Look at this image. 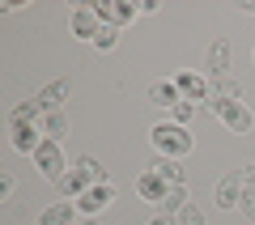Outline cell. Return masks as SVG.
<instances>
[{"label": "cell", "instance_id": "obj_21", "mask_svg": "<svg viewBox=\"0 0 255 225\" xmlns=\"http://www.w3.org/2000/svg\"><path fill=\"white\" fill-rule=\"evenodd\" d=\"M196 115H200V107H196V102H187V98H183L179 107L170 111V119H174V123H183V127H187V123H191Z\"/></svg>", "mask_w": 255, "mask_h": 225}, {"label": "cell", "instance_id": "obj_14", "mask_svg": "<svg viewBox=\"0 0 255 225\" xmlns=\"http://www.w3.org/2000/svg\"><path fill=\"white\" fill-rule=\"evenodd\" d=\"M55 187H60V196H64V200H81L85 191H90V179H85V174L77 170V166H68V174H64V179L55 183Z\"/></svg>", "mask_w": 255, "mask_h": 225}, {"label": "cell", "instance_id": "obj_17", "mask_svg": "<svg viewBox=\"0 0 255 225\" xmlns=\"http://www.w3.org/2000/svg\"><path fill=\"white\" fill-rule=\"evenodd\" d=\"M149 170H153V174H162V179L170 183V187H183V183H187V174H183V162H170V157H157V162L149 166Z\"/></svg>", "mask_w": 255, "mask_h": 225}, {"label": "cell", "instance_id": "obj_28", "mask_svg": "<svg viewBox=\"0 0 255 225\" xmlns=\"http://www.w3.org/2000/svg\"><path fill=\"white\" fill-rule=\"evenodd\" d=\"M238 9H243V13H255V0H238Z\"/></svg>", "mask_w": 255, "mask_h": 225}, {"label": "cell", "instance_id": "obj_23", "mask_svg": "<svg viewBox=\"0 0 255 225\" xmlns=\"http://www.w3.org/2000/svg\"><path fill=\"white\" fill-rule=\"evenodd\" d=\"M179 225H204V213H200L196 204H187V208L179 213Z\"/></svg>", "mask_w": 255, "mask_h": 225}, {"label": "cell", "instance_id": "obj_16", "mask_svg": "<svg viewBox=\"0 0 255 225\" xmlns=\"http://www.w3.org/2000/svg\"><path fill=\"white\" fill-rule=\"evenodd\" d=\"M34 98H38V107H43V111H64L60 102L68 98V81H51L47 90H38Z\"/></svg>", "mask_w": 255, "mask_h": 225}, {"label": "cell", "instance_id": "obj_22", "mask_svg": "<svg viewBox=\"0 0 255 225\" xmlns=\"http://www.w3.org/2000/svg\"><path fill=\"white\" fill-rule=\"evenodd\" d=\"M94 47H98V51H115V47H119V30L115 26H102L98 38H94Z\"/></svg>", "mask_w": 255, "mask_h": 225}, {"label": "cell", "instance_id": "obj_11", "mask_svg": "<svg viewBox=\"0 0 255 225\" xmlns=\"http://www.w3.org/2000/svg\"><path fill=\"white\" fill-rule=\"evenodd\" d=\"M243 191H247L243 170H230L226 179L217 183V204H221V208H238V204H243Z\"/></svg>", "mask_w": 255, "mask_h": 225}, {"label": "cell", "instance_id": "obj_10", "mask_svg": "<svg viewBox=\"0 0 255 225\" xmlns=\"http://www.w3.org/2000/svg\"><path fill=\"white\" fill-rule=\"evenodd\" d=\"M136 196L149 200V204L157 208L166 196H170V183H166L162 174H153V170H140V174H136Z\"/></svg>", "mask_w": 255, "mask_h": 225}, {"label": "cell", "instance_id": "obj_13", "mask_svg": "<svg viewBox=\"0 0 255 225\" xmlns=\"http://www.w3.org/2000/svg\"><path fill=\"white\" fill-rule=\"evenodd\" d=\"M38 127H43V140H55V144H60L64 136H68V115H64V111H43Z\"/></svg>", "mask_w": 255, "mask_h": 225}, {"label": "cell", "instance_id": "obj_12", "mask_svg": "<svg viewBox=\"0 0 255 225\" xmlns=\"http://www.w3.org/2000/svg\"><path fill=\"white\" fill-rule=\"evenodd\" d=\"M149 102L162 107V111H174L183 102V94H179V85H174V81H153V85H149Z\"/></svg>", "mask_w": 255, "mask_h": 225}, {"label": "cell", "instance_id": "obj_20", "mask_svg": "<svg viewBox=\"0 0 255 225\" xmlns=\"http://www.w3.org/2000/svg\"><path fill=\"white\" fill-rule=\"evenodd\" d=\"M77 170H81L85 179H90V187H98V183H111V174L102 170V166L94 162V157H77Z\"/></svg>", "mask_w": 255, "mask_h": 225}, {"label": "cell", "instance_id": "obj_30", "mask_svg": "<svg viewBox=\"0 0 255 225\" xmlns=\"http://www.w3.org/2000/svg\"><path fill=\"white\" fill-rule=\"evenodd\" d=\"M251 60H255V51H251Z\"/></svg>", "mask_w": 255, "mask_h": 225}, {"label": "cell", "instance_id": "obj_25", "mask_svg": "<svg viewBox=\"0 0 255 225\" xmlns=\"http://www.w3.org/2000/svg\"><path fill=\"white\" fill-rule=\"evenodd\" d=\"M243 183H247V191H255V162L243 166Z\"/></svg>", "mask_w": 255, "mask_h": 225}, {"label": "cell", "instance_id": "obj_27", "mask_svg": "<svg viewBox=\"0 0 255 225\" xmlns=\"http://www.w3.org/2000/svg\"><path fill=\"white\" fill-rule=\"evenodd\" d=\"M9 196H13V179L4 174V179H0V200H9Z\"/></svg>", "mask_w": 255, "mask_h": 225}, {"label": "cell", "instance_id": "obj_2", "mask_svg": "<svg viewBox=\"0 0 255 225\" xmlns=\"http://www.w3.org/2000/svg\"><path fill=\"white\" fill-rule=\"evenodd\" d=\"M200 115H217L234 136H247V132L255 127V115L247 111V102H230V98H209V102H200Z\"/></svg>", "mask_w": 255, "mask_h": 225}, {"label": "cell", "instance_id": "obj_8", "mask_svg": "<svg viewBox=\"0 0 255 225\" xmlns=\"http://www.w3.org/2000/svg\"><path fill=\"white\" fill-rule=\"evenodd\" d=\"M9 136H13V149L26 157H34L38 144H43V127L38 123H9Z\"/></svg>", "mask_w": 255, "mask_h": 225}, {"label": "cell", "instance_id": "obj_24", "mask_svg": "<svg viewBox=\"0 0 255 225\" xmlns=\"http://www.w3.org/2000/svg\"><path fill=\"white\" fill-rule=\"evenodd\" d=\"M238 213H243L247 221H255V191H243V204H238Z\"/></svg>", "mask_w": 255, "mask_h": 225}, {"label": "cell", "instance_id": "obj_9", "mask_svg": "<svg viewBox=\"0 0 255 225\" xmlns=\"http://www.w3.org/2000/svg\"><path fill=\"white\" fill-rule=\"evenodd\" d=\"M174 85H179V94H183L187 102H196V107L213 98V94H209V81H204V72H174Z\"/></svg>", "mask_w": 255, "mask_h": 225}, {"label": "cell", "instance_id": "obj_6", "mask_svg": "<svg viewBox=\"0 0 255 225\" xmlns=\"http://www.w3.org/2000/svg\"><path fill=\"white\" fill-rule=\"evenodd\" d=\"M230 77V38H213L204 47V81H221Z\"/></svg>", "mask_w": 255, "mask_h": 225}, {"label": "cell", "instance_id": "obj_3", "mask_svg": "<svg viewBox=\"0 0 255 225\" xmlns=\"http://www.w3.org/2000/svg\"><path fill=\"white\" fill-rule=\"evenodd\" d=\"M30 162H34V170L43 174L47 183H60L64 174H68V162H64V149H60L55 140H43V144H38V153L30 157Z\"/></svg>", "mask_w": 255, "mask_h": 225}, {"label": "cell", "instance_id": "obj_4", "mask_svg": "<svg viewBox=\"0 0 255 225\" xmlns=\"http://www.w3.org/2000/svg\"><path fill=\"white\" fill-rule=\"evenodd\" d=\"M94 9H98L102 26H115V30H124V26H132V21H136L140 4H132V0H98Z\"/></svg>", "mask_w": 255, "mask_h": 225}, {"label": "cell", "instance_id": "obj_5", "mask_svg": "<svg viewBox=\"0 0 255 225\" xmlns=\"http://www.w3.org/2000/svg\"><path fill=\"white\" fill-rule=\"evenodd\" d=\"M68 30H73V38H81V43H94L102 30V17L94 4H77L73 13H68Z\"/></svg>", "mask_w": 255, "mask_h": 225}, {"label": "cell", "instance_id": "obj_7", "mask_svg": "<svg viewBox=\"0 0 255 225\" xmlns=\"http://www.w3.org/2000/svg\"><path fill=\"white\" fill-rule=\"evenodd\" d=\"M77 204V213L81 217H98V213H107L111 204H115V183H98V187H90L81 200H73Z\"/></svg>", "mask_w": 255, "mask_h": 225}, {"label": "cell", "instance_id": "obj_1", "mask_svg": "<svg viewBox=\"0 0 255 225\" xmlns=\"http://www.w3.org/2000/svg\"><path fill=\"white\" fill-rule=\"evenodd\" d=\"M149 140H153L157 157H170V162H183V157L191 153V132L183 123H174V119H166V123H153V132H149Z\"/></svg>", "mask_w": 255, "mask_h": 225}, {"label": "cell", "instance_id": "obj_18", "mask_svg": "<svg viewBox=\"0 0 255 225\" xmlns=\"http://www.w3.org/2000/svg\"><path fill=\"white\" fill-rule=\"evenodd\" d=\"M38 119H43L38 98H26V102H17V107L9 111V123H38Z\"/></svg>", "mask_w": 255, "mask_h": 225}, {"label": "cell", "instance_id": "obj_15", "mask_svg": "<svg viewBox=\"0 0 255 225\" xmlns=\"http://www.w3.org/2000/svg\"><path fill=\"white\" fill-rule=\"evenodd\" d=\"M34 225H77V204H68V200H60V204H51L43 217H38Z\"/></svg>", "mask_w": 255, "mask_h": 225}, {"label": "cell", "instance_id": "obj_26", "mask_svg": "<svg viewBox=\"0 0 255 225\" xmlns=\"http://www.w3.org/2000/svg\"><path fill=\"white\" fill-rule=\"evenodd\" d=\"M149 225H179V217H166V213H153V217H149Z\"/></svg>", "mask_w": 255, "mask_h": 225}, {"label": "cell", "instance_id": "obj_19", "mask_svg": "<svg viewBox=\"0 0 255 225\" xmlns=\"http://www.w3.org/2000/svg\"><path fill=\"white\" fill-rule=\"evenodd\" d=\"M209 94L213 98H230V102H243V85L234 77H221V81H209Z\"/></svg>", "mask_w": 255, "mask_h": 225}, {"label": "cell", "instance_id": "obj_29", "mask_svg": "<svg viewBox=\"0 0 255 225\" xmlns=\"http://www.w3.org/2000/svg\"><path fill=\"white\" fill-rule=\"evenodd\" d=\"M77 225H102V221H98V217H81V221H77Z\"/></svg>", "mask_w": 255, "mask_h": 225}]
</instances>
